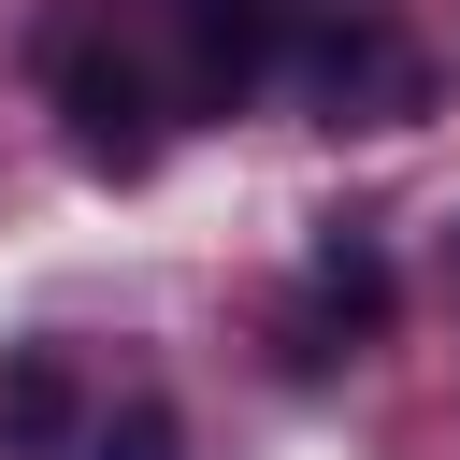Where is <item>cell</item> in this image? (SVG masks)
Returning <instances> with one entry per match:
<instances>
[{"instance_id": "obj_8", "label": "cell", "mask_w": 460, "mask_h": 460, "mask_svg": "<svg viewBox=\"0 0 460 460\" xmlns=\"http://www.w3.org/2000/svg\"><path fill=\"white\" fill-rule=\"evenodd\" d=\"M446 259H460V244H446Z\"/></svg>"}, {"instance_id": "obj_7", "label": "cell", "mask_w": 460, "mask_h": 460, "mask_svg": "<svg viewBox=\"0 0 460 460\" xmlns=\"http://www.w3.org/2000/svg\"><path fill=\"white\" fill-rule=\"evenodd\" d=\"M158 14H187V0H158Z\"/></svg>"}, {"instance_id": "obj_3", "label": "cell", "mask_w": 460, "mask_h": 460, "mask_svg": "<svg viewBox=\"0 0 460 460\" xmlns=\"http://www.w3.org/2000/svg\"><path fill=\"white\" fill-rule=\"evenodd\" d=\"M302 72H316V101H331V115H359V129H374L388 101H417V72L388 58V29H359V14H345V29H316V43H302Z\"/></svg>"}, {"instance_id": "obj_5", "label": "cell", "mask_w": 460, "mask_h": 460, "mask_svg": "<svg viewBox=\"0 0 460 460\" xmlns=\"http://www.w3.org/2000/svg\"><path fill=\"white\" fill-rule=\"evenodd\" d=\"M0 446H72V374L29 345V359H0Z\"/></svg>"}, {"instance_id": "obj_6", "label": "cell", "mask_w": 460, "mask_h": 460, "mask_svg": "<svg viewBox=\"0 0 460 460\" xmlns=\"http://www.w3.org/2000/svg\"><path fill=\"white\" fill-rule=\"evenodd\" d=\"M158 446H172V417H158V402H129V417L101 431V460H158Z\"/></svg>"}, {"instance_id": "obj_4", "label": "cell", "mask_w": 460, "mask_h": 460, "mask_svg": "<svg viewBox=\"0 0 460 460\" xmlns=\"http://www.w3.org/2000/svg\"><path fill=\"white\" fill-rule=\"evenodd\" d=\"M316 302H331L345 331H388V259H374V230H316Z\"/></svg>"}, {"instance_id": "obj_2", "label": "cell", "mask_w": 460, "mask_h": 460, "mask_svg": "<svg viewBox=\"0 0 460 460\" xmlns=\"http://www.w3.org/2000/svg\"><path fill=\"white\" fill-rule=\"evenodd\" d=\"M273 58H288V14L273 0H187L172 14V101L187 115H244L273 86Z\"/></svg>"}, {"instance_id": "obj_1", "label": "cell", "mask_w": 460, "mask_h": 460, "mask_svg": "<svg viewBox=\"0 0 460 460\" xmlns=\"http://www.w3.org/2000/svg\"><path fill=\"white\" fill-rule=\"evenodd\" d=\"M43 86H58V129H72V158L101 172V187H144L158 172V72L115 43V14H58L43 29Z\"/></svg>"}]
</instances>
